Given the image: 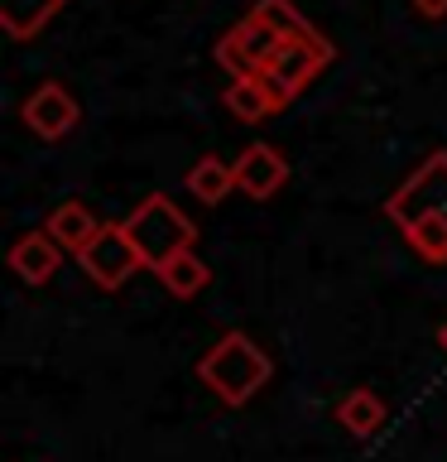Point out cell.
I'll return each mask as SVG.
<instances>
[{
    "mask_svg": "<svg viewBox=\"0 0 447 462\" xmlns=\"http://www.w3.org/2000/svg\"><path fill=\"white\" fill-rule=\"evenodd\" d=\"M269 375H274V361L260 352L245 332H226V337L197 361V381L207 385L222 404H231V410L245 404V400H255Z\"/></svg>",
    "mask_w": 447,
    "mask_h": 462,
    "instance_id": "obj_1",
    "label": "cell"
},
{
    "mask_svg": "<svg viewBox=\"0 0 447 462\" xmlns=\"http://www.w3.org/2000/svg\"><path fill=\"white\" fill-rule=\"evenodd\" d=\"M125 231H130V241H135V251L150 270H164L173 255L193 251V241H197V226L187 222L164 193L144 198L140 208L125 217Z\"/></svg>",
    "mask_w": 447,
    "mask_h": 462,
    "instance_id": "obj_2",
    "label": "cell"
},
{
    "mask_svg": "<svg viewBox=\"0 0 447 462\" xmlns=\"http://www.w3.org/2000/svg\"><path fill=\"white\" fill-rule=\"evenodd\" d=\"M385 217L399 231H409L418 222H438L447 226V150H433L409 179H404L385 202Z\"/></svg>",
    "mask_w": 447,
    "mask_h": 462,
    "instance_id": "obj_3",
    "label": "cell"
},
{
    "mask_svg": "<svg viewBox=\"0 0 447 462\" xmlns=\"http://www.w3.org/2000/svg\"><path fill=\"white\" fill-rule=\"evenodd\" d=\"M332 58H337V49H332V43L317 34H303V39H284L279 43V53L269 58V68H265V82L274 87V92H279V101L288 106V101H294L303 87H308L317 72H323Z\"/></svg>",
    "mask_w": 447,
    "mask_h": 462,
    "instance_id": "obj_4",
    "label": "cell"
},
{
    "mask_svg": "<svg viewBox=\"0 0 447 462\" xmlns=\"http://www.w3.org/2000/svg\"><path fill=\"white\" fill-rule=\"evenodd\" d=\"M78 265L92 274L101 289H121L130 274L144 265V260H140V251H135V241H130L125 222H101L96 241L78 255Z\"/></svg>",
    "mask_w": 447,
    "mask_h": 462,
    "instance_id": "obj_5",
    "label": "cell"
},
{
    "mask_svg": "<svg viewBox=\"0 0 447 462\" xmlns=\"http://www.w3.org/2000/svg\"><path fill=\"white\" fill-rule=\"evenodd\" d=\"M279 34L269 24H260L255 14H245L241 24H231L222 39H216V63H222L231 78H251V72H265L269 58L279 53Z\"/></svg>",
    "mask_w": 447,
    "mask_h": 462,
    "instance_id": "obj_6",
    "label": "cell"
},
{
    "mask_svg": "<svg viewBox=\"0 0 447 462\" xmlns=\"http://www.w3.org/2000/svg\"><path fill=\"white\" fill-rule=\"evenodd\" d=\"M20 116H24V125L34 130L39 140H63V135H72V130H78V121H82L78 97H72L63 82H39L34 92L24 97Z\"/></svg>",
    "mask_w": 447,
    "mask_h": 462,
    "instance_id": "obj_7",
    "label": "cell"
},
{
    "mask_svg": "<svg viewBox=\"0 0 447 462\" xmlns=\"http://www.w3.org/2000/svg\"><path fill=\"white\" fill-rule=\"evenodd\" d=\"M288 183V159L274 150V144H245L236 159V193L269 202L279 188Z\"/></svg>",
    "mask_w": 447,
    "mask_h": 462,
    "instance_id": "obj_8",
    "label": "cell"
},
{
    "mask_svg": "<svg viewBox=\"0 0 447 462\" xmlns=\"http://www.w3.org/2000/svg\"><path fill=\"white\" fill-rule=\"evenodd\" d=\"M58 265H63V245H58L49 231H24L20 241L10 245V270L20 274L24 284H49Z\"/></svg>",
    "mask_w": 447,
    "mask_h": 462,
    "instance_id": "obj_9",
    "label": "cell"
},
{
    "mask_svg": "<svg viewBox=\"0 0 447 462\" xmlns=\"http://www.w3.org/2000/svg\"><path fill=\"white\" fill-rule=\"evenodd\" d=\"M222 106L236 116V121L260 125L265 116L284 111V101H279V92L265 82V72H251V78H231V87L222 92Z\"/></svg>",
    "mask_w": 447,
    "mask_h": 462,
    "instance_id": "obj_10",
    "label": "cell"
},
{
    "mask_svg": "<svg viewBox=\"0 0 447 462\" xmlns=\"http://www.w3.org/2000/svg\"><path fill=\"white\" fill-rule=\"evenodd\" d=\"M43 231L63 245V251H72V255H82L87 245L96 241V231H101V222L92 217V208L87 202H58V208L49 212V222H43Z\"/></svg>",
    "mask_w": 447,
    "mask_h": 462,
    "instance_id": "obj_11",
    "label": "cell"
},
{
    "mask_svg": "<svg viewBox=\"0 0 447 462\" xmlns=\"http://www.w3.org/2000/svg\"><path fill=\"white\" fill-rule=\"evenodd\" d=\"M63 5L68 0H5V5H0V24H5L10 39L24 43V39H34Z\"/></svg>",
    "mask_w": 447,
    "mask_h": 462,
    "instance_id": "obj_12",
    "label": "cell"
},
{
    "mask_svg": "<svg viewBox=\"0 0 447 462\" xmlns=\"http://www.w3.org/2000/svg\"><path fill=\"white\" fill-rule=\"evenodd\" d=\"M231 188H236V164H226V159H197L193 169H187V193H193L197 202H207V208H216Z\"/></svg>",
    "mask_w": 447,
    "mask_h": 462,
    "instance_id": "obj_13",
    "label": "cell"
},
{
    "mask_svg": "<svg viewBox=\"0 0 447 462\" xmlns=\"http://www.w3.org/2000/svg\"><path fill=\"white\" fill-rule=\"evenodd\" d=\"M337 424L351 433V439H370V433L385 424L380 395H375V390H351V395L337 404Z\"/></svg>",
    "mask_w": 447,
    "mask_h": 462,
    "instance_id": "obj_14",
    "label": "cell"
},
{
    "mask_svg": "<svg viewBox=\"0 0 447 462\" xmlns=\"http://www.w3.org/2000/svg\"><path fill=\"white\" fill-rule=\"evenodd\" d=\"M159 280H164V289L173 299H193V294H202L207 289V280H212V270L197 260V251H183V255H173L164 270H154Z\"/></svg>",
    "mask_w": 447,
    "mask_h": 462,
    "instance_id": "obj_15",
    "label": "cell"
},
{
    "mask_svg": "<svg viewBox=\"0 0 447 462\" xmlns=\"http://www.w3.org/2000/svg\"><path fill=\"white\" fill-rule=\"evenodd\" d=\"M251 14H255L260 24H269L279 39H303V34H313V24L298 14L294 0H255Z\"/></svg>",
    "mask_w": 447,
    "mask_h": 462,
    "instance_id": "obj_16",
    "label": "cell"
},
{
    "mask_svg": "<svg viewBox=\"0 0 447 462\" xmlns=\"http://www.w3.org/2000/svg\"><path fill=\"white\" fill-rule=\"evenodd\" d=\"M424 20H447V0H409Z\"/></svg>",
    "mask_w": 447,
    "mask_h": 462,
    "instance_id": "obj_17",
    "label": "cell"
},
{
    "mask_svg": "<svg viewBox=\"0 0 447 462\" xmlns=\"http://www.w3.org/2000/svg\"><path fill=\"white\" fill-rule=\"evenodd\" d=\"M438 346H442V352H447V323L438 328Z\"/></svg>",
    "mask_w": 447,
    "mask_h": 462,
    "instance_id": "obj_18",
    "label": "cell"
}]
</instances>
